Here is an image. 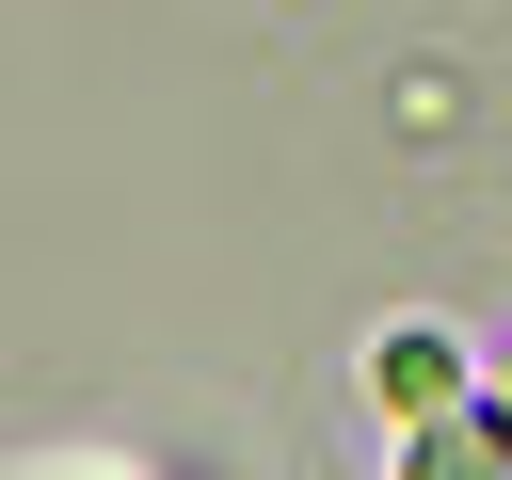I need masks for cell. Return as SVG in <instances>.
I'll list each match as a JSON object with an SVG mask.
<instances>
[{
  "label": "cell",
  "mask_w": 512,
  "mask_h": 480,
  "mask_svg": "<svg viewBox=\"0 0 512 480\" xmlns=\"http://www.w3.org/2000/svg\"><path fill=\"white\" fill-rule=\"evenodd\" d=\"M368 384H384L400 416H432V400H464V352H448V336H384V368H368Z\"/></svg>",
  "instance_id": "1"
},
{
  "label": "cell",
  "mask_w": 512,
  "mask_h": 480,
  "mask_svg": "<svg viewBox=\"0 0 512 480\" xmlns=\"http://www.w3.org/2000/svg\"><path fill=\"white\" fill-rule=\"evenodd\" d=\"M416 464H448V480H480V464H512V416H448V400H432V432H416Z\"/></svg>",
  "instance_id": "2"
}]
</instances>
